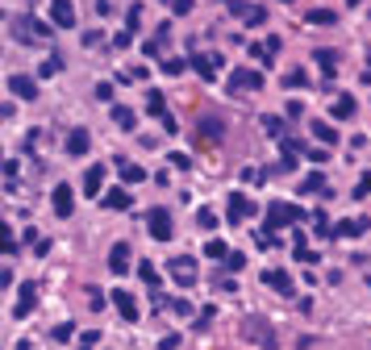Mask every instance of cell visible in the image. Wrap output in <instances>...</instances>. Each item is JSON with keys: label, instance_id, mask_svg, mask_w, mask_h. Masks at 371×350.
<instances>
[{"label": "cell", "instance_id": "obj_1", "mask_svg": "<svg viewBox=\"0 0 371 350\" xmlns=\"http://www.w3.org/2000/svg\"><path fill=\"white\" fill-rule=\"evenodd\" d=\"M8 25H13V38H17V42H47L50 38V25L38 21L34 13H17Z\"/></svg>", "mask_w": 371, "mask_h": 350}, {"label": "cell", "instance_id": "obj_48", "mask_svg": "<svg viewBox=\"0 0 371 350\" xmlns=\"http://www.w3.org/2000/svg\"><path fill=\"white\" fill-rule=\"evenodd\" d=\"M363 84H371V67H367V71H363Z\"/></svg>", "mask_w": 371, "mask_h": 350}, {"label": "cell", "instance_id": "obj_8", "mask_svg": "<svg viewBox=\"0 0 371 350\" xmlns=\"http://www.w3.org/2000/svg\"><path fill=\"white\" fill-rule=\"evenodd\" d=\"M221 133H226V121H221V117H213V113L196 117V142H221Z\"/></svg>", "mask_w": 371, "mask_h": 350}, {"label": "cell", "instance_id": "obj_9", "mask_svg": "<svg viewBox=\"0 0 371 350\" xmlns=\"http://www.w3.org/2000/svg\"><path fill=\"white\" fill-rule=\"evenodd\" d=\"M188 63H192V71H196L205 84H209V80H217V71H221V54H192Z\"/></svg>", "mask_w": 371, "mask_h": 350}, {"label": "cell", "instance_id": "obj_17", "mask_svg": "<svg viewBox=\"0 0 371 350\" xmlns=\"http://www.w3.org/2000/svg\"><path fill=\"white\" fill-rule=\"evenodd\" d=\"M54 213H59V217H71V213H75V192H71L67 183L54 188Z\"/></svg>", "mask_w": 371, "mask_h": 350}, {"label": "cell", "instance_id": "obj_22", "mask_svg": "<svg viewBox=\"0 0 371 350\" xmlns=\"http://www.w3.org/2000/svg\"><path fill=\"white\" fill-rule=\"evenodd\" d=\"M100 188H104V167H100V163H92V167H88V175H84V192L100 200Z\"/></svg>", "mask_w": 371, "mask_h": 350}, {"label": "cell", "instance_id": "obj_5", "mask_svg": "<svg viewBox=\"0 0 371 350\" xmlns=\"http://www.w3.org/2000/svg\"><path fill=\"white\" fill-rule=\"evenodd\" d=\"M167 275H171V279H176V284H180V288H192V284H196V275H200V271H196V262L188 259V255H176V259L167 262Z\"/></svg>", "mask_w": 371, "mask_h": 350}, {"label": "cell", "instance_id": "obj_12", "mask_svg": "<svg viewBox=\"0 0 371 350\" xmlns=\"http://www.w3.org/2000/svg\"><path fill=\"white\" fill-rule=\"evenodd\" d=\"M263 288H276L279 296H296V288H292V275L288 271H263Z\"/></svg>", "mask_w": 371, "mask_h": 350}, {"label": "cell", "instance_id": "obj_29", "mask_svg": "<svg viewBox=\"0 0 371 350\" xmlns=\"http://www.w3.org/2000/svg\"><path fill=\"white\" fill-rule=\"evenodd\" d=\"M205 255H209V259H230V246H226L221 238H213V242H205Z\"/></svg>", "mask_w": 371, "mask_h": 350}, {"label": "cell", "instance_id": "obj_36", "mask_svg": "<svg viewBox=\"0 0 371 350\" xmlns=\"http://www.w3.org/2000/svg\"><path fill=\"white\" fill-rule=\"evenodd\" d=\"M71 334H75V325H71V321H63V325H54V330H50V338H54V342H67Z\"/></svg>", "mask_w": 371, "mask_h": 350}, {"label": "cell", "instance_id": "obj_38", "mask_svg": "<svg viewBox=\"0 0 371 350\" xmlns=\"http://www.w3.org/2000/svg\"><path fill=\"white\" fill-rule=\"evenodd\" d=\"M196 225H200V229H213V225H217V213H213V209H200V213H196Z\"/></svg>", "mask_w": 371, "mask_h": 350}, {"label": "cell", "instance_id": "obj_49", "mask_svg": "<svg viewBox=\"0 0 371 350\" xmlns=\"http://www.w3.org/2000/svg\"><path fill=\"white\" fill-rule=\"evenodd\" d=\"M346 4H363V0H346Z\"/></svg>", "mask_w": 371, "mask_h": 350}, {"label": "cell", "instance_id": "obj_7", "mask_svg": "<svg viewBox=\"0 0 371 350\" xmlns=\"http://www.w3.org/2000/svg\"><path fill=\"white\" fill-rule=\"evenodd\" d=\"M226 8H230L238 21H246V25H263V21H267V8L246 4V0H226Z\"/></svg>", "mask_w": 371, "mask_h": 350}, {"label": "cell", "instance_id": "obj_35", "mask_svg": "<svg viewBox=\"0 0 371 350\" xmlns=\"http://www.w3.org/2000/svg\"><path fill=\"white\" fill-rule=\"evenodd\" d=\"M159 71H163V76H180V71H184V59H163Z\"/></svg>", "mask_w": 371, "mask_h": 350}, {"label": "cell", "instance_id": "obj_28", "mask_svg": "<svg viewBox=\"0 0 371 350\" xmlns=\"http://www.w3.org/2000/svg\"><path fill=\"white\" fill-rule=\"evenodd\" d=\"M117 171H121V179H126V183H142V179H146V171H142L138 163H121Z\"/></svg>", "mask_w": 371, "mask_h": 350}, {"label": "cell", "instance_id": "obj_46", "mask_svg": "<svg viewBox=\"0 0 371 350\" xmlns=\"http://www.w3.org/2000/svg\"><path fill=\"white\" fill-rule=\"evenodd\" d=\"M126 21H130V30H138V21H142V8H138V4L130 8V17H126Z\"/></svg>", "mask_w": 371, "mask_h": 350}, {"label": "cell", "instance_id": "obj_6", "mask_svg": "<svg viewBox=\"0 0 371 350\" xmlns=\"http://www.w3.org/2000/svg\"><path fill=\"white\" fill-rule=\"evenodd\" d=\"M146 229H150L154 242H167V238L176 234V229H171V213H167V209H150V213H146Z\"/></svg>", "mask_w": 371, "mask_h": 350}, {"label": "cell", "instance_id": "obj_26", "mask_svg": "<svg viewBox=\"0 0 371 350\" xmlns=\"http://www.w3.org/2000/svg\"><path fill=\"white\" fill-rule=\"evenodd\" d=\"M355 109H359V104H355L351 96H338V100H334V117H338V121H351Z\"/></svg>", "mask_w": 371, "mask_h": 350}, {"label": "cell", "instance_id": "obj_25", "mask_svg": "<svg viewBox=\"0 0 371 350\" xmlns=\"http://www.w3.org/2000/svg\"><path fill=\"white\" fill-rule=\"evenodd\" d=\"M113 121H117L121 130H138V113H134V109H126V104H117V109H113Z\"/></svg>", "mask_w": 371, "mask_h": 350}, {"label": "cell", "instance_id": "obj_2", "mask_svg": "<svg viewBox=\"0 0 371 350\" xmlns=\"http://www.w3.org/2000/svg\"><path fill=\"white\" fill-rule=\"evenodd\" d=\"M305 221V209L300 205H292V200H276V205H267V234L272 229H284V225H300Z\"/></svg>", "mask_w": 371, "mask_h": 350}, {"label": "cell", "instance_id": "obj_40", "mask_svg": "<svg viewBox=\"0 0 371 350\" xmlns=\"http://www.w3.org/2000/svg\"><path fill=\"white\" fill-rule=\"evenodd\" d=\"M167 8H171L176 17H188V13H192V0H167Z\"/></svg>", "mask_w": 371, "mask_h": 350}, {"label": "cell", "instance_id": "obj_15", "mask_svg": "<svg viewBox=\"0 0 371 350\" xmlns=\"http://www.w3.org/2000/svg\"><path fill=\"white\" fill-rule=\"evenodd\" d=\"M88 146H92V133L88 130H71L67 133V155H71V159H84Z\"/></svg>", "mask_w": 371, "mask_h": 350}, {"label": "cell", "instance_id": "obj_31", "mask_svg": "<svg viewBox=\"0 0 371 350\" xmlns=\"http://www.w3.org/2000/svg\"><path fill=\"white\" fill-rule=\"evenodd\" d=\"M59 71H63V59H59V54H50L47 63L38 67V76H42V80H50V76H59Z\"/></svg>", "mask_w": 371, "mask_h": 350}, {"label": "cell", "instance_id": "obj_39", "mask_svg": "<svg viewBox=\"0 0 371 350\" xmlns=\"http://www.w3.org/2000/svg\"><path fill=\"white\" fill-rule=\"evenodd\" d=\"M242 267H246V255H238V251H230V259H226V271H233V275H238Z\"/></svg>", "mask_w": 371, "mask_h": 350}, {"label": "cell", "instance_id": "obj_42", "mask_svg": "<svg viewBox=\"0 0 371 350\" xmlns=\"http://www.w3.org/2000/svg\"><path fill=\"white\" fill-rule=\"evenodd\" d=\"M96 342H100V334H96V330H88V334H84V338H80V350H92Z\"/></svg>", "mask_w": 371, "mask_h": 350}, {"label": "cell", "instance_id": "obj_16", "mask_svg": "<svg viewBox=\"0 0 371 350\" xmlns=\"http://www.w3.org/2000/svg\"><path fill=\"white\" fill-rule=\"evenodd\" d=\"M109 296H113V305H117V313H121L126 321H138V301H134V292H121V288H117V292H109Z\"/></svg>", "mask_w": 371, "mask_h": 350}, {"label": "cell", "instance_id": "obj_37", "mask_svg": "<svg viewBox=\"0 0 371 350\" xmlns=\"http://www.w3.org/2000/svg\"><path fill=\"white\" fill-rule=\"evenodd\" d=\"M355 196H359V200H367V196H371V171L359 175V183H355Z\"/></svg>", "mask_w": 371, "mask_h": 350}, {"label": "cell", "instance_id": "obj_32", "mask_svg": "<svg viewBox=\"0 0 371 350\" xmlns=\"http://www.w3.org/2000/svg\"><path fill=\"white\" fill-rule=\"evenodd\" d=\"M309 84V76H305V67H292L288 76H284V88H305Z\"/></svg>", "mask_w": 371, "mask_h": 350}, {"label": "cell", "instance_id": "obj_13", "mask_svg": "<svg viewBox=\"0 0 371 350\" xmlns=\"http://www.w3.org/2000/svg\"><path fill=\"white\" fill-rule=\"evenodd\" d=\"M8 92L21 96V100H34L38 96V80L34 76H8Z\"/></svg>", "mask_w": 371, "mask_h": 350}, {"label": "cell", "instance_id": "obj_45", "mask_svg": "<svg viewBox=\"0 0 371 350\" xmlns=\"http://www.w3.org/2000/svg\"><path fill=\"white\" fill-rule=\"evenodd\" d=\"M176 346H180V334H167V338L159 342V350H176Z\"/></svg>", "mask_w": 371, "mask_h": 350}, {"label": "cell", "instance_id": "obj_24", "mask_svg": "<svg viewBox=\"0 0 371 350\" xmlns=\"http://www.w3.org/2000/svg\"><path fill=\"white\" fill-rule=\"evenodd\" d=\"M305 21H309V25H338V13H334V8H309Z\"/></svg>", "mask_w": 371, "mask_h": 350}, {"label": "cell", "instance_id": "obj_18", "mask_svg": "<svg viewBox=\"0 0 371 350\" xmlns=\"http://www.w3.org/2000/svg\"><path fill=\"white\" fill-rule=\"evenodd\" d=\"M109 271H113V275H126V271H130V246H126V242H117V246L109 251Z\"/></svg>", "mask_w": 371, "mask_h": 350}, {"label": "cell", "instance_id": "obj_44", "mask_svg": "<svg viewBox=\"0 0 371 350\" xmlns=\"http://www.w3.org/2000/svg\"><path fill=\"white\" fill-rule=\"evenodd\" d=\"M167 163H176V167H180V171H188V167H192V159H188V155H171V159H167Z\"/></svg>", "mask_w": 371, "mask_h": 350}, {"label": "cell", "instance_id": "obj_3", "mask_svg": "<svg viewBox=\"0 0 371 350\" xmlns=\"http://www.w3.org/2000/svg\"><path fill=\"white\" fill-rule=\"evenodd\" d=\"M263 71H255V67H233L226 88H230V96H242V92H263Z\"/></svg>", "mask_w": 371, "mask_h": 350}, {"label": "cell", "instance_id": "obj_43", "mask_svg": "<svg viewBox=\"0 0 371 350\" xmlns=\"http://www.w3.org/2000/svg\"><path fill=\"white\" fill-rule=\"evenodd\" d=\"M305 155H309L313 163H325V159H329V155H325V150H317V146H305Z\"/></svg>", "mask_w": 371, "mask_h": 350}, {"label": "cell", "instance_id": "obj_33", "mask_svg": "<svg viewBox=\"0 0 371 350\" xmlns=\"http://www.w3.org/2000/svg\"><path fill=\"white\" fill-rule=\"evenodd\" d=\"M138 275H142V284H150V288L159 284V267L154 262H138Z\"/></svg>", "mask_w": 371, "mask_h": 350}, {"label": "cell", "instance_id": "obj_10", "mask_svg": "<svg viewBox=\"0 0 371 350\" xmlns=\"http://www.w3.org/2000/svg\"><path fill=\"white\" fill-rule=\"evenodd\" d=\"M34 305H38V284L30 279V284H21V288H17V305H13V317H30V313H34Z\"/></svg>", "mask_w": 371, "mask_h": 350}, {"label": "cell", "instance_id": "obj_34", "mask_svg": "<svg viewBox=\"0 0 371 350\" xmlns=\"http://www.w3.org/2000/svg\"><path fill=\"white\" fill-rule=\"evenodd\" d=\"M313 133H317L322 142H338V130H334L329 121H313Z\"/></svg>", "mask_w": 371, "mask_h": 350}, {"label": "cell", "instance_id": "obj_21", "mask_svg": "<svg viewBox=\"0 0 371 350\" xmlns=\"http://www.w3.org/2000/svg\"><path fill=\"white\" fill-rule=\"evenodd\" d=\"M371 225H367V217H359V221H338L334 225V238H359V234H367Z\"/></svg>", "mask_w": 371, "mask_h": 350}, {"label": "cell", "instance_id": "obj_4", "mask_svg": "<svg viewBox=\"0 0 371 350\" xmlns=\"http://www.w3.org/2000/svg\"><path fill=\"white\" fill-rule=\"evenodd\" d=\"M246 338L263 350H276V330H272L267 317H246Z\"/></svg>", "mask_w": 371, "mask_h": 350}, {"label": "cell", "instance_id": "obj_23", "mask_svg": "<svg viewBox=\"0 0 371 350\" xmlns=\"http://www.w3.org/2000/svg\"><path fill=\"white\" fill-rule=\"evenodd\" d=\"M146 113H150V117H159V121H167V117H171V113H167V100H163V92H154V88L146 92Z\"/></svg>", "mask_w": 371, "mask_h": 350}, {"label": "cell", "instance_id": "obj_30", "mask_svg": "<svg viewBox=\"0 0 371 350\" xmlns=\"http://www.w3.org/2000/svg\"><path fill=\"white\" fill-rule=\"evenodd\" d=\"M263 130H267V138H279V142L288 138L284 133V117H263Z\"/></svg>", "mask_w": 371, "mask_h": 350}, {"label": "cell", "instance_id": "obj_11", "mask_svg": "<svg viewBox=\"0 0 371 350\" xmlns=\"http://www.w3.org/2000/svg\"><path fill=\"white\" fill-rule=\"evenodd\" d=\"M50 21H54L59 30H75V4H71V0H54V4H50Z\"/></svg>", "mask_w": 371, "mask_h": 350}, {"label": "cell", "instance_id": "obj_14", "mask_svg": "<svg viewBox=\"0 0 371 350\" xmlns=\"http://www.w3.org/2000/svg\"><path fill=\"white\" fill-rule=\"evenodd\" d=\"M246 217H255V200L242 196V192H233L230 196V221L238 225V221H246Z\"/></svg>", "mask_w": 371, "mask_h": 350}, {"label": "cell", "instance_id": "obj_47", "mask_svg": "<svg viewBox=\"0 0 371 350\" xmlns=\"http://www.w3.org/2000/svg\"><path fill=\"white\" fill-rule=\"evenodd\" d=\"M296 259H300V262H322L313 251H309V246H305V251H296Z\"/></svg>", "mask_w": 371, "mask_h": 350}, {"label": "cell", "instance_id": "obj_41", "mask_svg": "<svg viewBox=\"0 0 371 350\" xmlns=\"http://www.w3.org/2000/svg\"><path fill=\"white\" fill-rule=\"evenodd\" d=\"M96 100H113V84H109V80L96 84Z\"/></svg>", "mask_w": 371, "mask_h": 350}, {"label": "cell", "instance_id": "obj_20", "mask_svg": "<svg viewBox=\"0 0 371 350\" xmlns=\"http://www.w3.org/2000/svg\"><path fill=\"white\" fill-rule=\"evenodd\" d=\"M313 59L322 63L325 80H334V76H338V50H329V46H317V50H313Z\"/></svg>", "mask_w": 371, "mask_h": 350}, {"label": "cell", "instance_id": "obj_27", "mask_svg": "<svg viewBox=\"0 0 371 350\" xmlns=\"http://www.w3.org/2000/svg\"><path fill=\"white\" fill-rule=\"evenodd\" d=\"M300 192H305V196H309V192H325V175L322 171L305 175V179H300Z\"/></svg>", "mask_w": 371, "mask_h": 350}, {"label": "cell", "instance_id": "obj_19", "mask_svg": "<svg viewBox=\"0 0 371 350\" xmlns=\"http://www.w3.org/2000/svg\"><path fill=\"white\" fill-rule=\"evenodd\" d=\"M100 205H104V209H130V205H134V196H130L126 188H109V192L100 196Z\"/></svg>", "mask_w": 371, "mask_h": 350}]
</instances>
